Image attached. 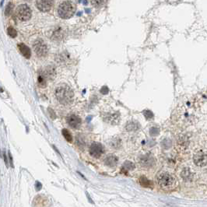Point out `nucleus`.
Listing matches in <instances>:
<instances>
[{
    "label": "nucleus",
    "mask_w": 207,
    "mask_h": 207,
    "mask_svg": "<svg viewBox=\"0 0 207 207\" xmlns=\"http://www.w3.org/2000/svg\"><path fill=\"white\" fill-rule=\"evenodd\" d=\"M157 182L160 189L164 190H172L177 185V179L172 174L163 171L157 175Z\"/></svg>",
    "instance_id": "obj_1"
},
{
    "label": "nucleus",
    "mask_w": 207,
    "mask_h": 207,
    "mask_svg": "<svg viewBox=\"0 0 207 207\" xmlns=\"http://www.w3.org/2000/svg\"><path fill=\"white\" fill-rule=\"evenodd\" d=\"M55 97L59 103L62 105H68L74 99V94L72 89L67 85H62L55 90Z\"/></svg>",
    "instance_id": "obj_2"
},
{
    "label": "nucleus",
    "mask_w": 207,
    "mask_h": 207,
    "mask_svg": "<svg viewBox=\"0 0 207 207\" xmlns=\"http://www.w3.org/2000/svg\"><path fill=\"white\" fill-rule=\"evenodd\" d=\"M76 12V5L71 1L62 2L58 8V14L62 19L71 18Z\"/></svg>",
    "instance_id": "obj_3"
},
{
    "label": "nucleus",
    "mask_w": 207,
    "mask_h": 207,
    "mask_svg": "<svg viewBox=\"0 0 207 207\" xmlns=\"http://www.w3.org/2000/svg\"><path fill=\"white\" fill-rule=\"evenodd\" d=\"M16 16L21 21L29 20L31 17V8L26 4H22V5H19L16 9Z\"/></svg>",
    "instance_id": "obj_4"
},
{
    "label": "nucleus",
    "mask_w": 207,
    "mask_h": 207,
    "mask_svg": "<svg viewBox=\"0 0 207 207\" xmlns=\"http://www.w3.org/2000/svg\"><path fill=\"white\" fill-rule=\"evenodd\" d=\"M34 50L39 57H45L48 54V47L43 40L38 39L34 42Z\"/></svg>",
    "instance_id": "obj_5"
},
{
    "label": "nucleus",
    "mask_w": 207,
    "mask_h": 207,
    "mask_svg": "<svg viewBox=\"0 0 207 207\" xmlns=\"http://www.w3.org/2000/svg\"><path fill=\"white\" fill-rule=\"evenodd\" d=\"M104 151H105L104 146L100 142H94L90 146V155L93 157H95V158H99L101 155L104 153Z\"/></svg>",
    "instance_id": "obj_6"
},
{
    "label": "nucleus",
    "mask_w": 207,
    "mask_h": 207,
    "mask_svg": "<svg viewBox=\"0 0 207 207\" xmlns=\"http://www.w3.org/2000/svg\"><path fill=\"white\" fill-rule=\"evenodd\" d=\"M193 161L198 167H205L207 164V153L203 151L197 152L193 157Z\"/></svg>",
    "instance_id": "obj_7"
},
{
    "label": "nucleus",
    "mask_w": 207,
    "mask_h": 207,
    "mask_svg": "<svg viewBox=\"0 0 207 207\" xmlns=\"http://www.w3.org/2000/svg\"><path fill=\"white\" fill-rule=\"evenodd\" d=\"M139 163L144 168H151L155 164V159L152 155L146 153L139 157Z\"/></svg>",
    "instance_id": "obj_8"
},
{
    "label": "nucleus",
    "mask_w": 207,
    "mask_h": 207,
    "mask_svg": "<svg viewBox=\"0 0 207 207\" xmlns=\"http://www.w3.org/2000/svg\"><path fill=\"white\" fill-rule=\"evenodd\" d=\"M36 5L42 12H48L53 5V0H37Z\"/></svg>",
    "instance_id": "obj_9"
},
{
    "label": "nucleus",
    "mask_w": 207,
    "mask_h": 207,
    "mask_svg": "<svg viewBox=\"0 0 207 207\" xmlns=\"http://www.w3.org/2000/svg\"><path fill=\"white\" fill-rule=\"evenodd\" d=\"M67 122L72 129H79L81 125V119L76 115H70L67 118Z\"/></svg>",
    "instance_id": "obj_10"
},
{
    "label": "nucleus",
    "mask_w": 207,
    "mask_h": 207,
    "mask_svg": "<svg viewBox=\"0 0 207 207\" xmlns=\"http://www.w3.org/2000/svg\"><path fill=\"white\" fill-rule=\"evenodd\" d=\"M119 162V159L115 155H108L105 159V164L110 168H114L117 165Z\"/></svg>",
    "instance_id": "obj_11"
},
{
    "label": "nucleus",
    "mask_w": 207,
    "mask_h": 207,
    "mask_svg": "<svg viewBox=\"0 0 207 207\" xmlns=\"http://www.w3.org/2000/svg\"><path fill=\"white\" fill-rule=\"evenodd\" d=\"M18 48L21 54L25 57L26 58H30L31 56V51L28 46L24 45V43H20L18 45Z\"/></svg>",
    "instance_id": "obj_12"
},
{
    "label": "nucleus",
    "mask_w": 207,
    "mask_h": 207,
    "mask_svg": "<svg viewBox=\"0 0 207 207\" xmlns=\"http://www.w3.org/2000/svg\"><path fill=\"white\" fill-rule=\"evenodd\" d=\"M140 129V125L135 121L129 122L125 125V129L129 132H135Z\"/></svg>",
    "instance_id": "obj_13"
},
{
    "label": "nucleus",
    "mask_w": 207,
    "mask_h": 207,
    "mask_svg": "<svg viewBox=\"0 0 207 207\" xmlns=\"http://www.w3.org/2000/svg\"><path fill=\"white\" fill-rule=\"evenodd\" d=\"M43 72L45 75V76L48 78V79H53L56 75L55 68L52 65H48L47 68H45V70L43 71Z\"/></svg>",
    "instance_id": "obj_14"
},
{
    "label": "nucleus",
    "mask_w": 207,
    "mask_h": 207,
    "mask_svg": "<svg viewBox=\"0 0 207 207\" xmlns=\"http://www.w3.org/2000/svg\"><path fill=\"white\" fill-rule=\"evenodd\" d=\"M182 178L186 182H189L193 178V174L189 168H185L182 172Z\"/></svg>",
    "instance_id": "obj_15"
},
{
    "label": "nucleus",
    "mask_w": 207,
    "mask_h": 207,
    "mask_svg": "<svg viewBox=\"0 0 207 207\" xmlns=\"http://www.w3.org/2000/svg\"><path fill=\"white\" fill-rule=\"evenodd\" d=\"M106 122L112 123V124H116L119 122V116L118 115H115V114H108L107 115V119H105Z\"/></svg>",
    "instance_id": "obj_16"
},
{
    "label": "nucleus",
    "mask_w": 207,
    "mask_h": 207,
    "mask_svg": "<svg viewBox=\"0 0 207 207\" xmlns=\"http://www.w3.org/2000/svg\"><path fill=\"white\" fill-rule=\"evenodd\" d=\"M139 183L142 186L145 188H152L153 187V183L151 181H149V179L146 178L145 176H142L139 178Z\"/></svg>",
    "instance_id": "obj_17"
},
{
    "label": "nucleus",
    "mask_w": 207,
    "mask_h": 207,
    "mask_svg": "<svg viewBox=\"0 0 207 207\" xmlns=\"http://www.w3.org/2000/svg\"><path fill=\"white\" fill-rule=\"evenodd\" d=\"M46 79L47 77L45 76V75L44 74L43 72H39V75H38V85H39L41 87H46Z\"/></svg>",
    "instance_id": "obj_18"
},
{
    "label": "nucleus",
    "mask_w": 207,
    "mask_h": 207,
    "mask_svg": "<svg viewBox=\"0 0 207 207\" xmlns=\"http://www.w3.org/2000/svg\"><path fill=\"white\" fill-rule=\"evenodd\" d=\"M110 145L112 148L119 149L122 146V140L119 138H114L111 140Z\"/></svg>",
    "instance_id": "obj_19"
},
{
    "label": "nucleus",
    "mask_w": 207,
    "mask_h": 207,
    "mask_svg": "<svg viewBox=\"0 0 207 207\" xmlns=\"http://www.w3.org/2000/svg\"><path fill=\"white\" fill-rule=\"evenodd\" d=\"M108 0H91L92 5L97 8L102 7L103 5H105Z\"/></svg>",
    "instance_id": "obj_20"
},
{
    "label": "nucleus",
    "mask_w": 207,
    "mask_h": 207,
    "mask_svg": "<svg viewBox=\"0 0 207 207\" xmlns=\"http://www.w3.org/2000/svg\"><path fill=\"white\" fill-rule=\"evenodd\" d=\"M62 135H63V136H64V138H65V139H66L68 142H72V135H71L70 132L68 131V129H63L62 131Z\"/></svg>",
    "instance_id": "obj_21"
},
{
    "label": "nucleus",
    "mask_w": 207,
    "mask_h": 207,
    "mask_svg": "<svg viewBox=\"0 0 207 207\" xmlns=\"http://www.w3.org/2000/svg\"><path fill=\"white\" fill-rule=\"evenodd\" d=\"M134 168H135L134 164L133 163L130 162V161H126V162H125V164H123V170H124V171H132Z\"/></svg>",
    "instance_id": "obj_22"
},
{
    "label": "nucleus",
    "mask_w": 207,
    "mask_h": 207,
    "mask_svg": "<svg viewBox=\"0 0 207 207\" xmlns=\"http://www.w3.org/2000/svg\"><path fill=\"white\" fill-rule=\"evenodd\" d=\"M161 146L164 149H169L172 146V142H171V139H165L161 142Z\"/></svg>",
    "instance_id": "obj_23"
},
{
    "label": "nucleus",
    "mask_w": 207,
    "mask_h": 207,
    "mask_svg": "<svg viewBox=\"0 0 207 207\" xmlns=\"http://www.w3.org/2000/svg\"><path fill=\"white\" fill-rule=\"evenodd\" d=\"M7 33H8V34H9V36L11 37V38H16V37L17 36V32H16V30H15L14 28H13V27H8Z\"/></svg>",
    "instance_id": "obj_24"
},
{
    "label": "nucleus",
    "mask_w": 207,
    "mask_h": 207,
    "mask_svg": "<svg viewBox=\"0 0 207 207\" xmlns=\"http://www.w3.org/2000/svg\"><path fill=\"white\" fill-rule=\"evenodd\" d=\"M159 133H160V129L157 128V127H155V126L152 127L150 130H149V134L152 136H156V135H159Z\"/></svg>",
    "instance_id": "obj_25"
},
{
    "label": "nucleus",
    "mask_w": 207,
    "mask_h": 207,
    "mask_svg": "<svg viewBox=\"0 0 207 207\" xmlns=\"http://www.w3.org/2000/svg\"><path fill=\"white\" fill-rule=\"evenodd\" d=\"M12 9H13V4L11 3V2H9L8 5H6V8H5V16H9V15H10L11 12H12Z\"/></svg>",
    "instance_id": "obj_26"
},
{
    "label": "nucleus",
    "mask_w": 207,
    "mask_h": 207,
    "mask_svg": "<svg viewBox=\"0 0 207 207\" xmlns=\"http://www.w3.org/2000/svg\"><path fill=\"white\" fill-rule=\"evenodd\" d=\"M143 114H144L145 118H146L147 120H149V119H151L153 118V112H151V111L146 110V111H144V112H143Z\"/></svg>",
    "instance_id": "obj_27"
},
{
    "label": "nucleus",
    "mask_w": 207,
    "mask_h": 207,
    "mask_svg": "<svg viewBox=\"0 0 207 207\" xmlns=\"http://www.w3.org/2000/svg\"><path fill=\"white\" fill-rule=\"evenodd\" d=\"M76 142H77V145L79 146H84V140L82 139L80 135H79V136L77 137V140H76Z\"/></svg>",
    "instance_id": "obj_28"
},
{
    "label": "nucleus",
    "mask_w": 207,
    "mask_h": 207,
    "mask_svg": "<svg viewBox=\"0 0 207 207\" xmlns=\"http://www.w3.org/2000/svg\"><path fill=\"white\" fill-rule=\"evenodd\" d=\"M101 94H107L108 93V88L107 87H103L101 90Z\"/></svg>",
    "instance_id": "obj_29"
},
{
    "label": "nucleus",
    "mask_w": 207,
    "mask_h": 207,
    "mask_svg": "<svg viewBox=\"0 0 207 207\" xmlns=\"http://www.w3.org/2000/svg\"><path fill=\"white\" fill-rule=\"evenodd\" d=\"M35 186H36V189L38 190V191L41 190V189H42V184L40 183L39 182H36V185H35Z\"/></svg>",
    "instance_id": "obj_30"
}]
</instances>
